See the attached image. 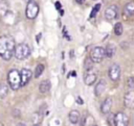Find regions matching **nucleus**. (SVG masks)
<instances>
[{"instance_id":"nucleus-1","label":"nucleus","mask_w":134,"mask_h":126,"mask_svg":"<svg viewBox=\"0 0 134 126\" xmlns=\"http://www.w3.org/2000/svg\"><path fill=\"white\" fill-rule=\"evenodd\" d=\"M15 40L10 35L0 36V56L4 60H9L14 55Z\"/></svg>"},{"instance_id":"nucleus-2","label":"nucleus","mask_w":134,"mask_h":126,"mask_svg":"<svg viewBox=\"0 0 134 126\" xmlns=\"http://www.w3.org/2000/svg\"><path fill=\"white\" fill-rule=\"evenodd\" d=\"M30 54V49L29 46L25 43H21L18 45H15V49H14V55L17 59L19 60H23L25 58H27Z\"/></svg>"},{"instance_id":"nucleus-3","label":"nucleus","mask_w":134,"mask_h":126,"mask_svg":"<svg viewBox=\"0 0 134 126\" xmlns=\"http://www.w3.org/2000/svg\"><path fill=\"white\" fill-rule=\"evenodd\" d=\"M7 81L9 84V87L14 91L19 90L20 87V72L16 69H13L7 74Z\"/></svg>"},{"instance_id":"nucleus-4","label":"nucleus","mask_w":134,"mask_h":126,"mask_svg":"<svg viewBox=\"0 0 134 126\" xmlns=\"http://www.w3.org/2000/svg\"><path fill=\"white\" fill-rule=\"evenodd\" d=\"M39 14V5L32 0V1H27V5L25 8V16L29 20H34Z\"/></svg>"},{"instance_id":"nucleus-5","label":"nucleus","mask_w":134,"mask_h":126,"mask_svg":"<svg viewBox=\"0 0 134 126\" xmlns=\"http://www.w3.org/2000/svg\"><path fill=\"white\" fill-rule=\"evenodd\" d=\"M105 57V50L103 47H94L90 52V58L93 62H100Z\"/></svg>"},{"instance_id":"nucleus-6","label":"nucleus","mask_w":134,"mask_h":126,"mask_svg":"<svg viewBox=\"0 0 134 126\" xmlns=\"http://www.w3.org/2000/svg\"><path fill=\"white\" fill-rule=\"evenodd\" d=\"M128 117L126 114L119 111L113 115V123L116 126H126L128 125Z\"/></svg>"},{"instance_id":"nucleus-7","label":"nucleus","mask_w":134,"mask_h":126,"mask_svg":"<svg viewBox=\"0 0 134 126\" xmlns=\"http://www.w3.org/2000/svg\"><path fill=\"white\" fill-rule=\"evenodd\" d=\"M108 76L112 81H117L120 77V67L117 64L111 65V67L108 70Z\"/></svg>"},{"instance_id":"nucleus-8","label":"nucleus","mask_w":134,"mask_h":126,"mask_svg":"<svg viewBox=\"0 0 134 126\" xmlns=\"http://www.w3.org/2000/svg\"><path fill=\"white\" fill-rule=\"evenodd\" d=\"M31 77H32V72L29 69H22L20 72V86L26 85Z\"/></svg>"},{"instance_id":"nucleus-9","label":"nucleus","mask_w":134,"mask_h":126,"mask_svg":"<svg viewBox=\"0 0 134 126\" xmlns=\"http://www.w3.org/2000/svg\"><path fill=\"white\" fill-rule=\"evenodd\" d=\"M104 15H105V18L107 20H109V21L116 19L117 16H118V8H117V6L116 5H110V6H108L105 9V14Z\"/></svg>"},{"instance_id":"nucleus-10","label":"nucleus","mask_w":134,"mask_h":126,"mask_svg":"<svg viewBox=\"0 0 134 126\" xmlns=\"http://www.w3.org/2000/svg\"><path fill=\"white\" fill-rule=\"evenodd\" d=\"M124 104L128 108H132L134 105V93L133 90H129L124 97Z\"/></svg>"},{"instance_id":"nucleus-11","label":"nucleus","mask_w":134,"mask_h":126,"mask_svg":"<svg viewBox=\"0 0 134 126\" xmlns=\"http://www.w3.org/2000/svg\"><path fill=\"white\" fill-rule=\"evenodd\" d=\"M111 106H112V99H111L110 97H107V98L103 101V103H102V105H100V111H102L104 115H107V114L110 112Z\"/></svg>"},{"instance_id":"nucleus-12","label":"nucleus","mask_w":134,"mask_h":126,"mask_svg":"<svg viewBox=\"0 0 134 126\" xmlns=\"http://www.w3.org/2000/svg\"><path fill=\"white\" fill-rule=\"evenodd\" d=\"M105 89H106V81H105L104 79H100V80L96 83V85H95V87H94V94H95V96L99 97V96L104 93Z\"/></svg>"},{"instance_id":"nucleus-13","label":"nucleus","mask_w":134,"mask_h":126,"mask_svg":"<svg viewBox=\"0 0 134 126\" xmlns=\"http://www.w3.org/2000/svg\"><path fill=\"white\" fill-rule=\"evenodd\" d=\"M104 50H105V57L112 58L116 52V46L114 44H108Z\"/></svg>"},{"instance_id":"nucleus-14","label":"nucleus","mask_w":134,"mask_h":126,"mask_svg":"<svg viewBox=\"0 0 134 126\" xmlns=\"http://www.w3.org/2000/svg\"><path fill=\"white\" fill-rule=\"evenodd\" d=\"M80 117H81V115H80L79 110H75V109L71 110V111L69 112V116H68L69 121H70L71 124H77V122H79V120H80Z\"/></svg>"},{"instance_id":"nucleus-15","label":"nucleus","mask_w":134,"mask_h":126,"mask_svg":"<svg viewBox=\"0 0 134 126\" xmlns=\"http://www.w3.org/2000/svg\"><path fill=\"white\" fill-rule=\"evenodd\" d=\"M96 81V75L94 73H87L84 77V82L87 85H92Z\"/></svg>"},{"instance_id":"nucleus-16","label":"nucleus","mask_w":134,"mask_h":126,"mask_svg":"<svg viewBox=\"0 0 134 126\" xmlns=\"http://www.w3.org/2000/svg\"><path fill=\"white\" fill-rule=\"evenodd\" d=\"M124 12L129 17H132L134 14V2H128L124 7Z\"/></svg>"},{"instance_id":"nucleus-17","label":"nucleus","mask_w":134,"mask_h":126,"mask_svg":"<svg viewBox=\"0 0 134 126\" xmlns=\"http://www.w3.org/2000/svg\"><path fill=\"white\" fill-rule=\"evenodd\" d=\"M50 86H51L50 82H49L48 80H44V81H42V82L40 83V85H39V91H40V93L45 94V93H47V92L50 90Z\"/></svg>"},{"instance_id":"nucleus-18","label":"nucleus","mask_w":134,"mask_h":126,"mask_svg":"<svg viewBox=\"0 0 134 126\" xmlns=\"http://www.w3.org/2000/svg\"><path fill=\"white\" fill-rule=\"evenodd\" d=\"M7 11H8V3L5 0H1L0 1V18L2 19Z\"/></svg>"},{"instance_id":"nucleus-19","label":"nucleus","mask_w":134,"mask_h":126,"mask_svg":"<svg viewBox=\"0 0 134 126\" xmlns=\"http://www.w3.org/2000/svg\"><path fill=\"white\" fill-rule=\"evenodd\" d=\"M84 69L87 71V72H90L92 69H93V61L90 57H87L84 61Z\"/></svg>"},{"instance_id":"nucleus-20","label":"nucleus","mask_w":134,"mask_h":126,"mask_svg":"<svg viewBox=\"0 0 134 126\" xmlns=\"http://www.w3.org/2000/svg\"><path fill=\"white\" fill-rule=\"evenodd\" d=\"M113 31H114V34H115V35H121V34H122V31H124L122 24L119 23V22H117V23L114 25Z\"/></svg>"},{"instance_id":"nucleus-21","label":"nucleus","mask_w":134,"mask_h":126,"mask_svg":"<svg viewBox=\"0 0 134 126\" xmlns=\"http://www.w3.org/2000/svg\"><path fill=\"white\" fill-rule=\"evenodd\" d=\"M8 94V86L5 83H0V98H5Z\"/></svg>"},{"instance_id":"nucleus-22","label":"nucleus","mask_w":134,"mask_h":126,"mask_svg":"<svg viewBox=\"0 0 134 126\" xmlns=\"http://www.w3.org/2000/svg\"><path fill=\"white\" fill-rule=\"evenodd\" d=\"M43 71H44V65L43 64H38L37 67H36V70H35V77L36 78L40 77L42 75Z\"/></svg>"},{"instance_id":"nucleus-23","label":"nucleus","mask_w":134,"mask_h":126,"mask_svg":"<svg viewBox=\"0 0 134 126\" xmlns=\"http://www.w3.org/2000/svg\"><path fill=\"white\" fill-rule=\"evenodd\" d=\"M133 77H130L128 79V82H127V85H128V89L129 90H133L134 89V81H133Z\"/></svg>"},{"instance_id":"nucleus-24","label":"nucleus","mask_w":134,"mask_h":126,"mask_svg":"<svg viewBox=\"0 0 134 126\" xmlns=\"http://www.w3.org/2000/svg\"><path fill=\"white\" fill-rule=\"evenodd\" d=\"M99 8H100V4H96V5H95V7L93 8V10L91 11V17H94V16H95V14L98 11V9H99Z\"/></svg>"},{"instance_id":"nucleus-25","label":"nucleus","mask_w":134,"mask_h":126,"mask_svg":"<svg viewBox=\"0 0 134 126\" xmlns=\"http://www.w3.org/2000/svg\"><path fill=\"white\" fill-rule=\"evenodd\" d=\"M108 124L114 125V123H113V115H112V114L110 115V118H108Z\"/></svg>"},{"instance_id":"nucleus-26","label":"nucleus","mask_w":134,"mask_h":126,"mask_svg":"<svg viewBox=\"0 0 134 126\" xmlns=\"http://www.w3.org/2000/svg\"><path fill=\"white\" fill-rule=\"evenodd\" d=\"M76 1V3H79V4H83L84 2H85V0H75Z\"/></svg>"},{"instance_id":"nucleus-27","label":"nucleus","mask_w":134,"mask_h":126,"mask_svg":"<svg viewBox=\"0 0 134 126\" xmlns=\"http://www.w3.org/2000/svg\"><path fill=\"white\" fill-rule=\"evenodd\" d=\"M55 5H57V8H61V3L60 2H57Z\"/></svg>"},{"instance_id":"nucleus-28","label":"nucleus","mask_w":134,"mask_h":126,"mask_svg":"<svg viewBox=\"0 0 134 126\" xmlns=\"http://www.w3.org/2000/svg\"><path fill=\"white\" fill-rule=\"evenodd\" d=\"M77 103H83L82 100H81V97H77Z\"/></svg>"},{"instance_id":"nucleus-29","label":"nucleus","mask_w":134,"mask_h":126,"mask_svg":"<svg viewBox=\"0 0 134 126\" xmlns=\"http://www.w3.org/2000/svg\"><path fill=\"white\" fill-rule=\"evenodd\" d=\"M26 1H32V0H26Z\"/></svg>"}]
</instances>
